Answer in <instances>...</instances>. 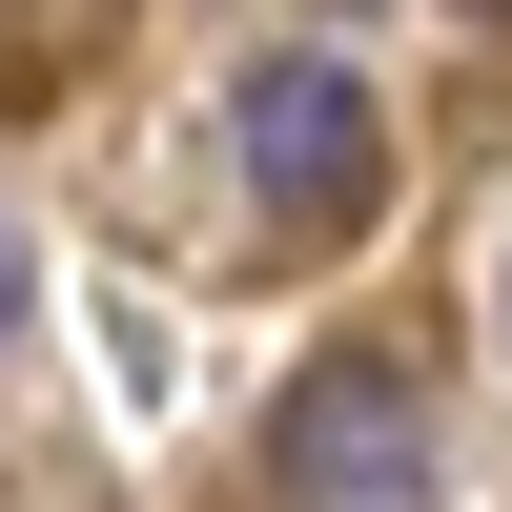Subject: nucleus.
I'll return each instance as SVG.
<instances>
[{
    "mask_svg": "<svg viewBox=\"0 0 512 512\" xmlns=\"http://www.w3.org/2000/svg\"><path fill=\"white\" fill-rule=\"evenodd\" d=\"M287 512H431V410L390 349H328L287 390Z\"/></svg>",
    "mask_w": 512,
    "mask_h": 512,
    "instance_id": "nucleus-2",
    "label": "nucleus"
},
{
    "mask_svg": "<svg viewBox=\"0 0 512 512\" xmlns=\"http://www.w3.org/2000/svg\"><path fill=\"white\" fill-rule=\"evenodd\" d=\"M0 328H21V226H0Z\"/></svg>",
    "mask_w": 512,
    "mask_h": 512,
    "instance_id": "nucleus-3",
    "label": "nucleus"
},
{
    "mask_svg": "<svg viewBox=\"0 0 512 512\" xmlns=\"http://www.w3.org/2000/svg\"><path fill=\"white\" fill-rule=\"evenodd\" d=\"M472 21H512V0H472Z\"/></svg>",
    "mask_w": 512,
    "mask_h": 512,
    "instance_id": "nucleus-4",
    "label": "nucleus"
},
{
    "mask_svg": "<svg viewBox=\"0 0 512 512\" xmlns=\"http://www.w3.org/2000/svg\"><path fill=\"white\" fill-rule=\"evenodd\" d=\"M226 164H246V205H267L287 246H349L369 205H390V103H369L328 41H267V62L226 82Z\"/></svg>",
    "mask_w": 512,
    "mask_h": 512,
    "instance_id": "nucleus-1",
    "label": "nucleus"
}]
</instances>
